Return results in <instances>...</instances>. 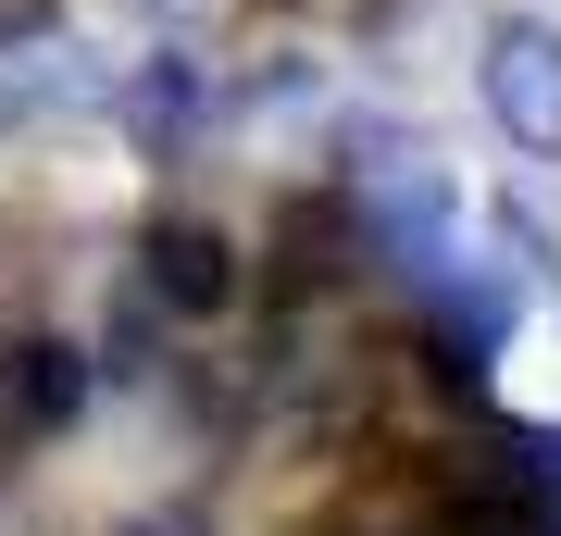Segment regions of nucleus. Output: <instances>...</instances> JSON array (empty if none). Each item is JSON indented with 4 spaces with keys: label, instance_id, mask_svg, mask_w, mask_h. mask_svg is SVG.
Returning a JSON list of instances; mask_svg holds the SVG:
<instances>
[{
    "label": "nucleus",
    "instance_id": "obj_1",
    "mask_svg": "<svg viewBox=\"0 0 561 536\" xmlns=\"http://www.w3.org/2000/svg\"><path fill=\"white\" fill-rule=\"evenodd\" d=\"M474 100H486V125L512 150L561 162V25L549 13H500L486 50H474Z\"/></svg>",
    "mask_w": 561,
    "mask_h": 536
},
{
    "label": "nucleus",
    "instance_id": "obj_2",
    "mask_svg": "<svg viewBox=\"0 0 561 536\" xmlns=\"http://www.w3.org/2000/svg\"><path fill=\"white\" fill-rule=\"evenodd\" d=\"M412 287H424V312H437V338H449V375H474V362H500L512 350V324H524V287L512 275H474V262H412Z\"/></svg>",
    "mask_w": 561,
    "mask_h": 536
},
{
    "label": "nucleus",
    "instance_id": "obj_3",
    "mask_svg": "<svg viewBox=\"0 0 561 536\" xmlns=\"http://www.w3.org/2000/svg\"><path fill=\"white\" fill-rule=\"evenodd\" d=\"M88 88L101 76H88V50L62 38V25H13V38H0V125H50V113H76Z\"/></svg>",
    "mask_w": 561,
    "mask_h": 536
},
{
    "label": "nucleus",
    "instance_id": "obj_4",
    "mask_svg": "<svg viewBox=\"0 0 561 536\" xmlns=\"http://www.w3.org/2000/svg\"><path fill=\"white\" fill-rule=\"evenodd\" d=\"M138 262H150V299H162V312H225V299H238V250H225L213 225H187V213H162L150 238H138Z\"/></svg>",
    "mask_w": 561,
    "mask_h": 536
},
{
    "label": "nucleus",
    "instance_id": "obj_5",
    "mask_svg": "<svg viewBox=\"0 0 561 536\" xmlns=\"http://www.w3.org/2000/svg\"><path fill=\"white\" fill-rule=\"evenodd\" d=\"M375 250L387 262H437L449 250V175L412 150V175H387V199H375Z\"/></svg>",
    "mask_w": 561,
    "mask_h": 536
},
{
    "label": "nucleus",
    "instance_id": "obj_6",
    "mask_svg": "<svg viewBox=\"0 0 561 536\" xmlns=\"http://www.w3.org/2000/svg\"><path fill=\"white\" fill-rule=\"evenodd\" d=\"M76 387H88V362L62 350V338H25V350H0V399H13L25 424H62V412H76Z\"/></svg>",
    "mask_w": 561,
    "mask_h": 536
},
{
    "label": "nucleus",
    "instance_id": "obj_7",
    "mask_svg": "<svg viewBox=\"0 0 561 536\" xmlns=\"http://www.w3.org/2000/svg\"><path fill=\"white\" fill-rule=\"evenodd\" d=\"M125 536H201V512H138Z\"/></svg>",
    "mask_w": 561,
    "mask_h": 536
}]
</instances>
